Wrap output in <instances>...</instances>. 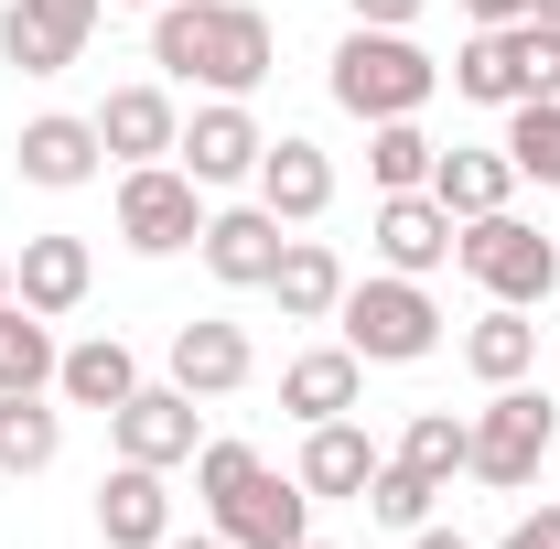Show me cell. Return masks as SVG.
<instances>
[{"label": "cell", "mask_w": 560, "mask_h": 549, "mask_svg": "<svg viewBox=\"0 0 560 549\" xmlns=\"http://www.w3.org/2000/svg\"><path fill=\"white\" fill-rule=\"evenodd\" d=\"M528 22H550V33H560V0H528Z\"/></svg>", "instance_id": "cell-38"}, {"label": "cell", "mask_w": 560, "mask_h": 549, "mask_svg": "<svg viewBox=\"0 0 560 549\" xmlns=\"http://www.w3.org/2000/svg\"><path fill=\"white\" fill-rule=\"evenodd\" d=\"M270 291H280V324H335V302H346V259H335L324 237H302V226H291Z\"/></svg>", "instance_id": "cell-22"}, {"label": "cell", "mask_w": 560, "mask_h": 549, "mask_svg": "<svg viewBox=\"0 0 560 549\" xmlns=\"http://www.w3.org/2000/svg\"><path fill=\"white\" fill-rule=\"evenodd\" d=\"M97 11H108V0H11V11H0V66L66 75L75 55H86V33H97Z\"/></svg>", "instance_id": "cell-10"}, {"label": "cell", "mask_w": 560, "mask_h": 549, "mask_svg": "<svg viewBox=\"0 0 560 549\" xmlns=\"http://www.w3.org/2000/svg\"><path fill=\"white\" fill-rule=\"evenodd\" d=\"M550 453H560V431H550Z\"/></svg>", "instance_id": "cell-41"}, {"label": "cell", "mask_w": 560, "mask_h": 549, "mask_svg": "<svg viewBox=\"0 0 560 549\" xmlns=\"http://www.w3.org/2000/svg\"><path fill=\"white\" fill-rule=\"evenodd\" d=\"M431 495H442V484H431V475H410V464L388 453V464L366 475V495H355V506H366L377 528H420V517H431Z\"/></svg>", "instance_id": "cell-31"}, {"label": "cell", "mask_w": 560, "mask_h": 549, "mask_svg": "<svg viewBox=\"0 0 560 549\" xmlns=\"http://www.w3.org/2000/svg\"><path fill=\"white\" fill-rule=\"evenodd\" d=\"M151 66H162V86L259 97L270 66H280V33H270V11H248V0H162L151 11Z\"/></svg>", "instance_id": "cell-1"}, {"label": "cell", "mask_w": 560, "mask_h": 549, "mask_svg": "<svg viewBox=\"0 0 560 549\" xmlns=\"http://www.w3.org/2000/svg\"><path fill=\"white\" fill-rule=\"evenodd\" d=\"M355 399H366V355H355V344H313V355L280 366V410L302 420V431H313V420H346Z\"/></svg>", "instance_id": "cell-18"}, {"label": "cell", "mask_w": 560, "mask_h": 549, "mask_svg": "<svg viewBox=\"0 0 560 549\" xmlns=\"http://www.w3.org/2000/svg\"><path fill=\"white\" fill-rule=\"evenodd\" d=\"M410 549H475V539H464V528H431V517H420V528H410Z\"/></svg>", "instance_id": "cell-36"}, {"label": "cell", "mask_w": 560, "mask_h": 549, "mask_svg": "<svg viewBox=\"0 0 560 549\" xmlns=\"http://www.w3.org/2000/svg\"><path fill=\"white\" fill-rule=\"evenodd\" d=\"M453 270H475L486 280V302H517V313H539L560 291V248L528 226L517 206H495V215H475L464 237H453Z\"/></svg>", "instance_id": "cell-5"}, {"label": "cell", "mask_w": 560, "mask_h": 549, "mask_svg": "<svg viewBox=\"0 0 560 549\" xmlns=\"http://www.w3.org/2000/svg\"><path fill=\"white\" fill-rule=\"evenodd\" d=\"M108 11H162V0H108Z\"/></svg>", "instance_id": "cell-39"}, {"label": "cell", "mask_w": 560, "mask_h": 549, "mask_svg": "<svg viewBox=\"0 0 560 549\" xmlns=\"http://www.w3.org/2000/svg\"><path fill=\"white\" fill-rule=\"evenodd\" d=\"M162 549H226V539H215V528H206V539H184V528H173V539H162Z\"/></svg>", "instance_id": "cell-37"}, {"label": "cell", "mask_w": 560, "mask_h": 549, "mask_svg": "<svg viewBox=\"0 0 560 549\" xmlns=\"http://www.w3.org/2000/svg\"><path fill=\"white\" fill-rule=\"evenodd\" d=\"M11 173H22V184H44V195H86V184L108 173V151H97V119H75V108H44V119H22V140H11Z\"/></svg>", "instance_id": "cell-12"}, {"label": "cell", "mask_w": 560, "mask_h": 549, "mask_svg": "<svg viewBox=\"0 0 560 549\" xmlns=\"http://www.w3.org/2000/svg\"><path fill=\"white\" fill-rule=\"evenodd\" d=\"M475 420V453H464V475L495 484V495H528L539 484V464H550V431H560V399L550 388H486V410H464Z\"/></svg>", "instance_id": "cell-4"}, {"label": "cell", "mask_w": 560, "mask_h": 549, "mask_svg": "<svg viewBox=\"0 0 560 549\" xmlns=\"http://www.w3.org/2000/svg\"><path fill=\"white\" fill-rule=\"evenodd\" d=\"M55 324L33 313V302H0V399H22V388H55Z\"/></svg>", "instance_id": "cell-27"}, {"label": "cell", "mask_w": 560, "mask_h": 549, "mask_svg": "<svg viewBox=\"0 0 560 549\" xmlns=\"http://www.w3.org/2000/svg\"><path fill=\"white\" fill-rule=\"evenodd\" d=\"M506 162H517V184L560 195V97H517L506 108Z\"/></svg>", "instance_id": "cell-29"}, {"label": "cell", "mask_w": 560, "mask_h": 549, "mask_svg": "<svg viewBox=\"0 0 560 549\" xmlns=\"http://www.w3.org/2000/svg\"><path fill=\"white\" fill-rule=\"evenodd\" d=\"M97 539L108 549H162L173 539V484L151 475V464H119V475L97 484Z\"/></svg>", "instance_id": "cell-19"}, {"label": "cell", "mask_w": 560, "mask_h": 549, "mask_svg": "<svg viewBox=\"0 0 560 549\" xmlns=\"http://www.w3.org/2000/svg\"><path fill=\"white\" fill-rule=\"evenodd\" d=\"M206 517H215V539H226V549H302V539H313V484H302V475H270V464H248V475L226 484Z\"/></svg>", "instance_id": "cell-7"}, {"label": "cell", "mask_w": 560, "mask_h": 549, "mask_svg": "<svg viewBox=\"0 0 560 549\" xmlns=\"http://www.w3.org/2000/svg\"><path fill=\"white\" fill-rule=\"evenodd\" d=\"M55 453H66V410H44V388H22V399H0V475H55Z\"/></svg>", "instance_id": "cell-25"}, {"label": "cell", "mask_w": 560, "mask_h": 549, "mask_svg": "<svg viewBox=\"0 0 560 549\" xmlns=\"http://www.w3.org/2000/svg\"><path fill=\"white\" fill-rule=\"evenodd\" d=\"M86 291H97L86 237H22V259H11V302H33L44 324H66V313H86Z\"/></svg>", "instance_id": "cell-17"}, {"label": "cell", "mask_w": 560, "mask_h": 549, "mask_svg": "<svg viewBox=\"0 0 560 549\" xmlns=\"http://www.w3.org/2000/svg\"><path fill=\"white\" fill-rule=\"evenodd\" d=\"M506 44H517L528 97H560V33H550V22H506Z\"/></svg>", "instance_id": "cell-32"}, {"label": "cell", "mask_w": 560, "mask_h": 549, "mask_svg": "<svg viewBox=\"0 0 560 549\" xmlns=\"http://www.w3.org/2000/svg\"><path fill=\"white\" fill-rule=\"evenodd\" d=\"M259 151H270V130L248 119V97H206V108L184 119V140H173V162H184L206 195H226V184H259Z\"/></svg>", "instance_id": "cell-9"}, {"label": "cell", "mask_w": 560, "mask_h": 549, "mask_svg": "<svg viewBox=\"0 0 560 549\" xmlns=\"http://www.w3.org/2000/svg\"><path fill=\"white\" fill-rule=\"evenodd\" d=\"M431 162H442V140L420 130V119H377V130H366V184H377V195H420Z\"/></svg>", "instance_id": "cell-28"}, {"label": "cell", "mask_w": 560, "mask_h": 549, "mask_svg": "<svg viewBox=\"0 0 560 549\" xmlns=\"http://www.w3.org/2000/svg\"><path fill=\"white\" fill-rule=\"evenodd\" d=\"M173 388H195V399H237L248 377H259V344L248 324H226V313H195V324H173Z\"/></svg>", "instance_id": "cell-14"}, {"label": "cell", "mask_w": 560, "mask_h": 549, "mask_svg": "<svg viewBox=\"0 0 560 549\" xmlns=\"http://www.w3.org/2000/svg\"><path fill=\"white\" fill-rule=\"evenodd\" d=\"M302 549H324V539H302Z\"/></svg>", "instance_id": "cell-42"}, {"label": "cell", "mask_w": 560, "mask_h": 549, "mask_svg": "<svg viewBox=\"0 0 560 549\" xmlns=\"http://www.w3.org/2000/svg\"><path fill=\"white\" fill-rule=\"evenodd\" d=\"M346 11H355V22H377V33H410L431 0H346Z\"/></svg>", "instance_id": "cell-34"}, {"label": "cell", "mask_w": 560, "mask_h": 549, "mask_svg": "<svg viewBox=\"0 0 560 549\" xmlns=\"http://www.w3.org/2000/svg\"><path fill=\"white\" fill-rule=\"evenodd\" d=\"M366 237H377V259L388 270H410V280H431V270H453V206L420 184V195H377V215H366Z\"/></svg>", "instance_id": "cell-15"}, {"label": "cell", "mask_w": 560, "mask_h": 549, "mask_svg": "<svg viewBox=\"0 0 560 549\" xmlns=\"http://www.w3.org/2000/svg\"><path fill=\"white\" fill-rule=\"evenodd\" d=\"M495 549H560V506H528V517H517Z\"/></svg>", "instance_id": "cell-33"}, {"label": "cell", "mask_w": 560, "mask_h": 549, "mask_svg": "<svg viewBox=\"0 0 560 549\" xmlns=\"http://www.w3.org/2000/svg\"><path fill=\"white\" fill-rule=\"evenodd\" d=\"M324 86H335V108L346 119H420L431 97H442V66L420 55V33H377V22H355L346 44H335V66H324Z\"/></svg>", "instance_id": "cell-2"}, {"label": "cell", "mask_w": 560, "mask_h": 549, "mask_svg": "<svg viewBox=\"0 0 560 549\" xmlns=\"http://www.w3.org/2000/svg\"><path fill=\"white\" fill-rule=\"evenodd\" d=\"M464 453H475V420H453V410H420L410 431H399V464L431 475L442 495H453V475H464Z\"/></svg>", "instance_id": "cell-30"}, {"label": "cell", "mask_w": 560, "mask_h": 549, "mask_svg": "<svg viewBox=\"0 0 560 549\" xmlns=\"http://www.w3.org/2000/svg\"><path fill=\"white\" fill-rule=\"evenodd\" d=\"M442 75H453V97H475V108H517V97H528V75H517V44H506V33H464Z\"/></svg>", "instance_id": "cell-26"}, {"label": "cell", "mask_w": 560, "mask_h": 549, "mask_svg": "<svg viewBox=\"0 0 560 549\" xmlns=\"http://www.w3.org/2000/svg\"><path fill=\"white\" fill-rule=\"evenodd\" d=\"M108 442H119V464L173 475V464H195V453H206V410H195V388H173V377L151 388V377H140L130 399L108 410Z\"/></svg>", "instance_id": "cell-8"}, {"label": "cell", "mask_w": 560, "mask_h": 549, "mask_svg": "<svg viewBox=\"0 0 560 549\" xmlns=\"http://www.w3.org/2000/svg\"><path fill=\"white\" fill-rule=\"evenodd\" d=\"M130 388H140V355L119 335H86V344L55 355V399H66V410H119Z\"/></svg>", "instance_id": "cell-23"}, {"label": "cell", "mask_w": 560, "mask_h": 549, "mask_svg": "<svg viewBox=\"0 0 560 549\" xmlns=\"http://www.w3.org/2000/svg\"><path fill=\"white\" fill-rule=\"evenodd\" d=\"M206 184L184 173V162H130L119 173V248L130 259H184L195 237H206Z\"/></svg>", "instance_id": "cell-6"}, {"label": "cell", "mask_w": 560, "mask_h": 549, "mask_svg": "<svg viewBox=\"0 0 560 549\" xmlns=\"http://www.w3.org/2000/svg\"><path fill=\"white\" fill-rule=\"evenodd\" d=\"M280 248H291V226H280L259 195H248V206H215V215H206V237H195V259H206L226 291H270Z\"/></svg>", "instance_id": "cell-13"}, {"label": "cell", "mask_w": 560, "mask_h": 549, "mask_svg": "<svg viewBox=\"0 0 560 549\" xmlns=\"http://www.w3.org/2000/svg\"><path fill=\"white\" fill-rule=\"evenodd\" d=\"M86 119H97V151H108L119 173H130V162H173V140H184V108H173V86H162V75L108 86Z\"/></svg>", "instance_id": "cell-11"}, {"label": "cell", "mask_w": 560, "mask_h": 549, "mask_svg": "<svg viewBox=\"0 0 560 549\" xmlns=\"http://www.w3.org/2000/svg\"><path fill=\"white\" fill-rule=\"evenodd\" d=\"M464 366H475L486 388H517V377H539V324H528L517 302H486V313L464 324Z\"/></svg>", "instance_id": "cell-24"}, {"label": "cell", "mask_w": 560, "mask_h": 549, "mask_svg": "<svg viewBox=\"0 0 560 549\" xmlns=\"http://www.w3.org/2000/svg\"><path fill=\"white\" fill-rule=\"evenodd\" d=\"M377 464H388V453H377V442H366V420H313V431H302V464H291V475L313 484V495H366V475H377Z\"/></svg>", "instance_id": "cell-21"}, {"label": "cell", "mask_w": 560, "mask_h": 549, "mask_svg": "<svg viewBox=\"0 0 560 549\" xmlns=\"http://www.w3.org/2000/svg\"><path fill=\"white\" fill-rule=\"evenodd\" d=\"M431 195L453 206V226H475V215L517 206V162H506V140H475V151H442V162H431Z\"/></svg>", "instance_id": "cell-20"}, {"label": "cell", "mask_w": 560, "mask_h": 549, "mask_svg": "<svg viewBox=\"0 0 560 549\" xmlns=\"http://www.w3.org/2000/svg\"><path fill=\"white\" fill-rule=\"evenodd\" d=\"M335 344H355L366 366H420V355H442V302H431L410 270L346 280V302H335Z\"/></svg>", "instance_id": "cell-3"}, {"label": "cell", "mask_w": 560, "mask_h": 549, "mask_svg": "<svg viewBox=\"0 0 560 549\" xmlns=\"http://www.w3.org/2000/svg\"><path fill=\"white\" fill-rule=\"evenodd\" d=\"M259 206L280 215V226H313V215L335 206V162H324V140H302V130H280L270 151H259V184H248Z\"/></svg>", "instance_id": "cell-16"}, {"label": "cell", "mask_w": 560, "mask_h": 549, "mask_svg": "<svg viewBox=\"0 0 560 549\" xmlns=\"http://www.w3.org/2000/svg\"><path fill=\"white\" fill-rule=\"evenodd\" d=\"M475 11V33H506V22H528V0H464Z\"/></svg>", "instance_id": "cell-35"}, {"label": "cell", "mask_w": 560, "mask_h": 549, "mask_svg": "<svg viewBox=\"0 0 560 549\" xmlns=\"http://www.w3.org/2000/svg\"><path fill=\"white\" fill-rule=\"evenodd\" d=\"M0 302H11V259H0Z\"/></svg>", "instance_id": "cell-40"}]
</instances>
